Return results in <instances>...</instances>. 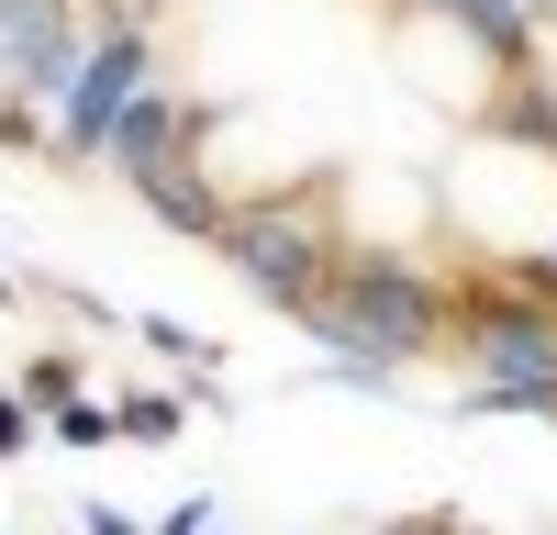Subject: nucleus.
Instances as JSON below:
<instances>
[{"label":"nucleus","instance_id":"1","mask_svg":"<svg viewBox=\"0 0 557 535\" xmlns=\"http://www.w3.org/2000/svg\"><path fill=\"white\" fill-rule=\"evenodd\" d=\"M301 324L335 357H368V369L401 380L412 357H435L457 335V279H435V268H412V257H380V246H346Z\"/></svg>","mask_w":557,"mask_h":535},{"label":"nucleus","instance_id":"2","mask_svg":"<svg viewBox=\"0 0 557 535\" xmlns=\"http://www.w3.org/2000/svg\"><path fill=\"white\" fill-rule=\"evenodd\" d=\"M457 357H469V413H535L557 424V301L513 279H457Z\"/></svg>","mask_w":557,"mask_h":535},{"label":"nucleus","instance_id":"3","mask_svg":"<svg viewBox=\"0 0 557 535\" xmlns=\"http://www.w3.org/2000/svg\"><path fill=\"white\" fill-rule=\"evenodd\" d=\"M235 279L268 301V312H301L323 301V279H335V212H323V190H257V201H235V223H223V246H212Z\"/></svg>","mask_w":557,"mask_h":535},{"label":"nucleus","instance_id":"4","mask_svg":"<svg viewBox=\"0 0 557 535\" xmlns=\"http://www.w3.org/2000/svg\"><path fill=\"white\" fill-rule=\"evenodd\" d=\"M157 89V23L146 12H112L89 23V57H78V78H67V101L45 112V146H57L67 167H89V157H112V134H123V112Z\"/></svg>","mask_w":557,"mask_h":535},{"label":"nucleus","instance_id":"5","mask_svg":"<svg viewBox=\"0 0 557 535\" xmlns=\"http://www.w3.org/2000/svg\"><path fill=\"white\" fill-rule=\"evenodd\" d=\"M89 57V0H0V101H67Z\"/></svg>","mask_w":557,"mask_h":535},{"label":"nucleus","instance_id":"6","mask_svg":"<svg viewBox=\"0 0 557 535\" xmlns=\"http://www.w3.org/2000/svg\"><path fill=\"white\" fill-rule=\"evenodd\" d=\"M212 101H178V89H146V101L123 112V134H112V157L101 167H123V190H146V178H168V167H201V146H212Z\"/></svg>","mask_w":557,"mask_h":535},{"label":"nucleus","instance_id":"7","mask_svg":"<svg viewBox=\"0 0 557 535\" xmlns=\"http://www.w3.org/2000/svg\"><path fill=\"white\" fill-rule=\"evenodd\" d=\"M424 12H446L457 34H469L491 78H535V12L524 0H424Z\"/></svg>","mask_w":557,"mask_h":535},{"label":"nucleus","instance_id":"8","mask_svg":"<svg viewBox=\"0 0 557 535\" xmlns=\"http://www.w3.org/2000/svg\"><path fill=\"white\" fill-rule=\"evenodd\" d=\"M12 390L34 401V413H45V424H57V413H67V401H89V390H78V357H67V346H45V357H23V380H12Z\"/></svg>","mask_w":557,"mask_h":535},{"label":"nucleus","instance_id":"9","mask_svg":"<svg viewBox=\"0 0 557 535\" xmlns=\"http://www.w3.org/2000/svg\"><path fill=\"white\" fill-rule=\"evenodd\" d=\"M112 424H123L134 446H168L178 424H190V401H178V390H123V401H112Z\"/></svg>","mask_w":557,"mask_h":535},{"label":"nucleus","instance_id":"10","mask_svg":"<svg viewBox=\"0 0 557 535\" xmlns=\"http://www.w3.org/2000/svg\"><path fill=\"white\" fill-rule=\"evenodd\" d=\"M45 435H57V446H112L123 424H112V401H67V413L45 424Z\"/></svg>","mask_w":557,"mask_h":535},{"label":"nucleus","instance_id":"11","mask_svg":"<svg viewBox=\"0 0 557 535\" xmlns=\"http://www.w3.org/2000/svg\"><path fill=\"white\" fill-rule=\"evenodd\" d=\"M12 446H45V413L23 390H0V458H12Z\"/></svg>","mask_w":557,"mask_h":535},{"label":"nucleus","instance_id":"12","mask_svg":"<svg viewBox=\"0 0 557 535\" xmlns=\"http://www.w3.org/2000/svg\"><path fill=\"white\" fill-rule=\"evenodd\" d=\"M78 535H146V524H134L123 502H78Z\"/></svg>","mask_w":557,"mask_h":535},{"label":"nucleus","instance_id":"13","mask_svg":"<svg viewBox=\"0 0 557 535\" xmlns=\"http://www.w3.org/2000/svg\"><path fill=\"white\" fill-rule=\"evenodd\" d=\"M157 535H212V502H178V513H168Z\"/></svg>","mask_w":557,"mask_h":535},{"label":"nucleus","instance_id":"14","mask_svg":"<svg viewBox=\"0 0 557 535\" xmlns=\"http://www.w3.org/2000/svg\"><path fill=\"white\" fill-rule=\"evenodd\" d=\"M0 301H12V268H0Z\"/></svg>","mask_w":557,"mask_h":535},{"label":"nucleus","instance_id":"15","mask_svg":"<svg viewBox=\"0 0 557 535\" xmlns=\"http://www.w3.org/2000/svg\"><path fill=\"white\" fill-rule=\"evenodd\" d=\"M401 12H424V0H401Z\"/></svg>","mask_w":557,"mask_h":535}]
</instances>
